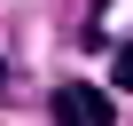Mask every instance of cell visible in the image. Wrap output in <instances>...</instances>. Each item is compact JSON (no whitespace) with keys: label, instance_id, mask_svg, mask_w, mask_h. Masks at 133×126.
Wrapping results in <instances>:
<instances>
[{"label":"cell","instance_id":"1","mask_svg":"<svg viewBox=\"0 0 133 126\" xmlns=\"http://www.w3.org/2000/svg\"><path fill=\"white\" fill-rule=\"evenodd\" d=\"M47 110H55V126H117V118H110V95L86 87V79H63V87L47 95Z\"/></svg>","mask_w":133,"mask_h":126},{"label":"cell","instance_id":"2","mask_svg":"<svg viewBox=\"0 0 133 126\" xmlns=\"http://www.w3.org/2000/svg\"><path fill=\"white\" fill-rule=\"evenodd\" d=\"M117 87H125V95H133V39H125V47H117Z\"/></svg>","mask_w":133,"mask_h":126},{"label":"cell","instance_id":"3","mask_svg":"<svg viewBox=\"0 0 133 126\" xmlns=\"http://www.w3.org/2000/svg\"><path fill=\"white\" fill-rule=\"evenodd\" d=\"M102 8H110V0H86V32H102Z\"/></svg>","mask_w":133,"mask_h":126},{"label":"cell","instance_id":"4","mask_svg":"<svg viewBox=\"0 0 133 126\" xmlns=\"http://www.w3.org/2000/svg\"><path fill=\"white\" fill-rule=\"evenodd\" d=\"M0 87H8V71H0Z\"/></svg>","mask_w":133,"mask_h":126}]
</instances>
